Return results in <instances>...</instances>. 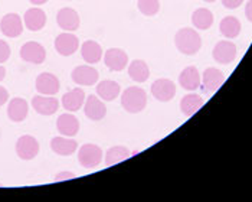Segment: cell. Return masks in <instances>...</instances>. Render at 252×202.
I'll return each mask as SVG.
<instances>
[{
  "label": "cell",
  "mask_w": 252,
  "mask_h": 202,
  "mask_svg": "<svg viewBox=\"0 0 252 202\" xmlns=\"http://www.w3.org/2000/svg\"><path fill=\"white\" fill-rule=\"evenodd\" d=\"M192 23L199 31H208L214 25V13L209 9H196L192 15Z\"/></svg>",
  "instance_id": "484cf974"
},
{
  "label": "cell",
  "mask_w": 252,
  "mask_h": 202,
  "mask_svg": "<svg viewBox=\"0 0 252 202\" xmlns=\"http://www.w3.org/2000/svg\"><path fill=\"white\" fill-rule=\"evenodd\" d=\"M152 94L156 100L161 101V102L173 100V97L176 96V84L167 78L156 80L152 84Z\"/></svg>",
  "instance_id": "52a82bcc"
},
{
  "label": "cell",
  "mask_w": 252,
  "mask_h": 202,
  "mask_svg": "<svg viewBox=\"0 0 252 202\" xmlns=\"http://www.w3.org/2000/svg\"><path fill=\"white\" fill-rule=\"evenodd\" d=\"M120 91L121 88L116 81L104 80L97 85V94L104 101H114L120 96Z\"/></svg>",
  "instance_id": "d4e9b609"
},
{
  "label": "cell",
  "mask_w": 252,
  "mask_h": 202,
  "mask_svg": "<svg viewBox=\"0 0 252 202\" xmlns=\"http://www.w3.org/2000/svg\"><path fill=\"white\" fill-rule=\"evenodd\" d=\"M78 143L72 139H66L65 136H58L51 140V149L59 156H71L75 153Z\"/></svg>",
  "instance_id": "603a6c76"
},
{
  "label": "cell",
  "mask_w": 252,
  "mask_h": 202,
  "mask_svg": "<svg viewBox=\"0 0 252 202\" xmlns=\"http://www.w3.org/2000/svg\"><path fill=\"white\" fill-rule=\"evenodd\" d=\"M23 22H25V26L29 31L38 32L40 29H43L45 25H46V13L39 7L28 9L25 16H23Z\"/></svg>",
  "instance_id": "e0dca14e"
},
{
  "label": "cell",
  "mask_w": 252,
  "mask_h": 202,
  "mask_svg": "<svg viewBox=\"0 0 252 202\" xmlns=\"http://www.w3.org/2000/svg\"><path fill=\"white\" fill-rule=\"evenodd\" d=\"M212 57L216 62L222 65H228L236 58V45L231 40H219L215 45Z\"/></svg>",
  "instance_id": "8992f818"
},
{
  "label": "cell",
  "mask_w": 252,
  "mask_h": 202,
  "mask_svg": "<svg viewBox=\"0 0 252 202\" xmlns=\"http://www.w3.org/2000/svg\"><path fill=\"white\" fill-rule=\"evenodd\" d=\"M81 57L88 65L97 64L102 58V48L95 40H85L81 45Z\"/></svg>",
  "instance_id": "7402d4cb"
},
{
  "label": "cell",
  "mask_w": 252,
  "mask_h": 202,
  "mask_svg": "<svg viewBox=\"0 0 252 202\" xmlns=\"http://www.w3.org/2000/svg\"><path fill=\"white\" fill-rule=\"evenodd\" d=\"M241 22L236 19L235 16H226L220 20V25H219V29H220V34L228 38V39H233L236 38L239 34H241Z\"/></svg>",
  "instance_id": "83f0119b"
},
{
  "label": "cell",
  "mask_w": 252,
  "mask_h": 202,
  "mask_svg": "<svg viewBox=\"0 0 252 202\" xmlns=\"http://www.w3.org/2000/svg\"><path fill=\"white\" fill-rule=\"evenodd\" d=\"M242 3H244V0H222V4H223L226 9H231V10L238 9Z\"/></svg>",
  "instance_id": "1f68e13d"
},
{
  "label": "cell",
  "mask_w": 252,
  "mask_h": 202,
  "mask_svg": "<svg viewBox=\"0 0 252 202\" xmlns=\"http://www.w3.org/2000/svg\"><path fill=\"white\" fill-rule=\"evenodd\" d=\"M10 46L7 45V42L0 39V64H4L6 61L10 58Z\"/></svg>",
  "instance_id": "4dcf8cb0"
},
{
  "label": "cell",
  "mask_w": 252,
  "mask_h": 202,
  "mask_svg": "<svg viewBox=\"0 0 252 202\" xmlns=\"http://www.w3.org/2000/svg\"><path fill=\"white\" fill-rule=\"evenodd\" d=\"M137 7L141 15L144 16H155L160 10V1L158 0H138Z\"/></svg>",
  "instance_id": "f546056e"
},
{
  "label": "cell",
  "mask_w": 252,
  "mask_h": 202,
  "mask_svg": "<svg viewBox=\"0 0 252 202\" xmlns=\"http://www.w3.org/2000/svg\"><path fill=\"white\" fill-rule=\"evenodd\" d=\"M7 100H9V93H7V90H6L4 87L0 85V107L4 105V104L7 102Z\"/></svg>",
  "instance_id": "836d02e7"
},
{
  "label": "cell",
  "mask_w": 252,
  "mask_h": 202,
  "mask_svg": "<svg viewBox=\"0 0 252 202\" xmlns=\"http://www.w3.org/2000/svg\"><path fill=\"white\" fill-rule=\"evenodd\" d=\"M176 48L185 55H196L202 48V38L192 28H182L175 36Z\"/></svg>",
  "instance_id": "6da1fadb"
},
{
  "label": "cell",
  "mask_w": 252,
  "mask_h": 202,
  "mask_svg": "<svg viewBox=\"0 0 252 202\" xmlns=\"http://www.w3.org/2000/svg\"><path fill=\"white\" fill-rule=\"evenodd\" d=\"M29 113V104L25 99H12L7 105V117L15 123H22L28 117Z\"/></svg>",
  "instance_id": "ac0fdd59"
},
{
  "label": "cell",
  "mask_w": 252,
  "mask_h": 202,
  "mask_svg": "<svg viewBox=\"0 0 252 202\" xmlns=\"http://www.w3.org/2000/svg\"><path fill=\"white\" fill-rule=\"evenodd\" d=\"M128 75L136 82H146L150 77L149 65L141 60L131 61V64L128 65Z\"/></svg>",
  "instance_id": "4316f807"
},
{
  "label": "cell",
  "mask_w": 252,
  "mask_h": 202,
  "mask_svg": "<svg viewBox=\"0 0 252 202\" xmlns=\"http://www.w3.org/2000/svg\"><path fill=\"white\" fill-rule=\"evenodd\" d=\"M16 153L22 161H32L38 156L39 143L33 136L25 135L16 141Z\"/></svg>",
  "instance_id": "5b68a950"
},
{
  "label": "cell",
  "mask_w": 252,
  "mask_h": 202,
  "mask_svg": "<svg viewBox=\"0 0 252 202\" xmlns=\"http://www.w3.org/2000/svg\"><path fill=\"white\" fill-rule=\"evenodd\" d=\"M203 1H206V3H214L216 0H203Z\"/></svg>",
  "instance_id": "74e56055"
},
{
  "label": "cell",
  "mask_w": 252,
  "mask_h": 202,
  "mask_svg": "<svg viewBox=\"0 0 252 202\" xmlns=\"http://www.w3.org/2000/svg\"><path fill=\"white\" fill-rule=\"evenodd\" d=\"M0 31L7 38H18L23 32V22L19 15L7 13L0 20Z\"/></svg>",
  "instance_id": "ba28073f"
},
{
  "label": "cell",
  "mask_w": 252,
  "mask_h": 202,
  "mask_svg": "<svg viewBox=\"0 0 252 202\" xmlns=\"http://www.w3.org/2000/svg\"><path fill=\"white\" fill-rule=\"evenodd\" d=\"M104 62L108 69L118 72V71H123L128 65V55L120 48H111L105 52Z\"/></svg>",
  "instance_id": "8fae6325"
},
{
  "label": "cell",
  "mask_w": 252,
  "mask_h": 202,
  "mask_svg": "<svg viewBox=\"0 0 252 202\" xmlns=\"http://www.w3.org/2000/svg\"><path fill=\"white\" fill-rule=\"evenodd\" d=\"M78 48H79V39L71 32H63L55 39V49L62 57H69L75 54Z\"/></svg>",
  "instance_id": "30bf717a"
},
{
  "label": "cell",
  "mask_w": 252,
  "mask_h": 202,
  "mask_svg": "<svg viewBox=\"0 0 252 202\" xmlns=\"http://www.w3.org/2000/svg\"><path fill=\"white\" fill-rule=\"evenodd\" d=\"M20 58L29 64H35V65H40L43 64V61L46 60V51L45 48L35 40L26 42L22 45L20 48Z\"/></svg>",
  "instance_id": "277c9868"
},
{
  "label": "cell",
  "mask_w": 252,
  "mask_h": 202,
  "mask_svg": "<svg viewBox=\"0 0 252 202\" xmlns=\"http://www.w3.org/2000/svg\"><path fill=\"white\" fill-rule=\"evenodd\" d=\"M57 129L65 137H74L79 132V121L74 114H61L57 120Z\"/></svg>",
  "instance_id": "d6986e66"
},
{
  "label": "cell",
  "mask_w": 252,
  "mask_h": 202,
  "mask_svg": "<svg viewBox=\"0 0 252 202\" xmlns=\"http://www.w3.org/2000/svg\"><path fill=\"white\" fill-rule=\"evenodd\" d=\"M84 101H85V93L82 88H74L71 91H68L66 94L62 96V105L65 110L74 113L78 111L82 105H84Z\"/></svg>",
  "instance_id": "44dd1931"
},
{
  "label": "cell",
  "mask_w": 252,
  "mask_h": 202,
  "mask_svg": "<svg viewBox=\"0 0 252 202\" xmlns=\"http://www.w3.org/2000/svg\"><path fill=\"white\" fill-rule=\"evenodd\" d=\"M71 77L72 81L79 85H94L98 81V71L90 65H79L74 68Z\"/></svg>",
  "instance_id": "5bb4252c"
},
{
  "label": "cell",
  "mask_w": 252,
  "mask_h": 202,
  "mask_svg": "<svg viewBox=\"0 0 252 202\" xmlns=\"http://www.w3.org/2000/svg\"><path fill=\"white\" fill-rule=\"evenodd\" d=\"M32 4H35V6H40V4H45L48 0H29Z\"/></svg>",
  "instance_id": "8d00e7d4"
},
{
  "label": "cell",
  "mask_w": 252,
  "mask_h": 202,
  "mask_svg": "<svg viewBox=\"0 0 252 202\" xmlns=\"http://www.w3.org/2000/svg\"><path fill=\"white\" fill-rule=\"evenodd\" d=\"M4 77H6V68L3 65H0V81L4 80Z\"/></svg>",
  "instance_id": "d590c367"
},
{
  "label": "cell",
  "mask_w": 252,
  "mask_h": 202,
  "mask_svg": "<svg viewBox=\"0 0 252 202\" xmlns=\"http://www.w3.org/2000/svg\"><path fill=\"white\" fill-rule=\"evenodd\" d=\"M203 97L199 94H188L185 96L180 101V110L186 117H192L194 113H197L200 110V107L203 105Z\"/></svg>",
  "instance_id": "cb8c5ba5"
},
{
  "label": "cell",
  "mask_w": 252,
  "mask_h": 202,
  "mask_svg": "<svg viewBox=\"0 0 252 202\" xmlns=\"http://www.w3.org/2000/svg\"><path fill=\"white\" fill-rule=\"evenodd\" d=\"M78 161L82 168L94 169L102 161V150L97 144L87 143V144L81 146V149L78 152Z\"/></svg>",
  "instance_id": "3957f363"
},
{
  "label": "cell",
  "mask_w": 252,
  "mask_h": 202,
  "mask_svg": "<svg viewBox=\"0 0 252 202\" xmlns=\"http://www.w3.org/2000/svg\"><path fill=\"white\" fill-rule=\"evenodd\" d=\"M36 91L42 96H55L59 91V80L51 72H42L36 78Z\"/></svg>",
  "instance_id": "7c38bea8"
},
{
  "label": "cell",
  "mask_w": 252,
  "mask_h": 202,
  "mask_svg": "<svg viewBox=\"0 0 252 202\" xmlns=\"http://www.w3.org/2000/svg\"><path fill=\"white\" fill-rule=\"evenodd\" d=\"M121 105L126 111L136 114L146 108L147 105V94L140 87H128L123 91L121 96Z\"/></svg>",
  "instance_id": "7a4b0ae2"
},
{
  "label": "cell",
  "mask_w": 252,
  "mask_h": 202,
  "mask_svg": "<svg viewBox=\"0 0 252 202\" xmlns=\"http://www.w3.org/2000/svg\"><path fill=\"white\" fill-rule=\"evenodd\" d=\"M133 153L126 147V146H113L107 150L105 153V165L113 166L116 163H120L123 161H127Z\"/></svg>",
  "instance_id": "f1b7e54d"
},
{
  "label": "cell",
  "mask_w": 252,
  "mask_h": 202,
  "mask_svg": "<svg viewBox=\"0 0 252 202\" xmlns=\"http://www.w3.org/2000/svg\"><path fill=\"white\" fill-rule=\"evenodd\" d=\"M245 16L252 23V0H250L245 6Z\"/></svg>",
  "instance_id": "e575fe53"
},
{
  "label": "cell",
  "mask_w": 252,
  "mask_h": 202,
  "mask_svg": "<svg viewBox=\"0 0 252 202\" xmlns=\"http://www.w3.org/2000/svg\"><path fill=\"white\" fill-rule=\"evenodd\" d=\"M225 81V75L222 71H219L218 68H206L202 77V84H203V90L206 93H215L220 88V85Z\"/></svg>",
  "instance_id": "2e32d148"
},
{
  "label": "cell",
  "mask_w": 252,
  "mask_h": 202,
  "mask_svg": "<svg viewBox=\"0 0 252 202\" xmlns=\"http://www.w3.org/2000/svg\"><path fill=\"white\" fill-rule=\"evenodd\" d=\"M57 23H58L59 28L65 32H75L79 28L81 20H79V15L75 9L63 7L57 15Z\"/></svg>",
  "instance_id": "9c48e42d"
},
{
  "label": "cell",
  "mask_w": 252,
  "mask_h": 202,
  "mask_svg": "<svg viewBox=\"0 0 252 202\" xmlns=\"http://www.w3.org/2000/svg\"><path fill=\"white\" fill-rule=\"evenodd\" d=\"M74 178H75V173H72V172H59L58 175L54 178V182L68 181V179H74Z\"/></svg>",
  "instance_id": "d6a6232c"
},
{
  "label": "cell",
  "mask_w": 252,
  "mask_h": 202,
  "mask_svg": "<svg viewBox=\"0 0 252 202\" xmlns=\"http://www.w3.org/2000/svg\"><path fill=\"white\" fill-rule=\"evenodd\" d=\"M32 107L40 116H52L58 111L59 101L54 96H35L32 99Z\"/></svg>",
  "instance_id": "4fadbf2b"
},
{
  "label": "cell",
  "mask_w": 252,
  "mask_h": 202,
  "mask_svg": "<svg viewBox=\"0 0 252 202\" xmlns=\"http://www.w3.org/2000/svg\"><path fill=\"white\" fill-rule=\"evenodd\" d=\"M84 113L90 120H102L107 114V107L102 101H99L97 96H88L84 105Z\"/></svg>",
  "instance_id": "9a60e30c"
},
{
  "label": "cell",
  "mask_w": 252,
  "mask_h": 202,
  "mask_svg": "<svg viewBox=\"0 0 252 202\" xmlns=\"http://www.w3.org/2000/svg\"><path fill=\"white\" fill-rule=\"evenodd\" d=\"M179 84L182 85V88H185L188 91H196L202 84L200 74H199L197 68L196 67H186L179 75Z\"/></svg>",
  "instance_id": "ffe728a7"
}]
</instances>
